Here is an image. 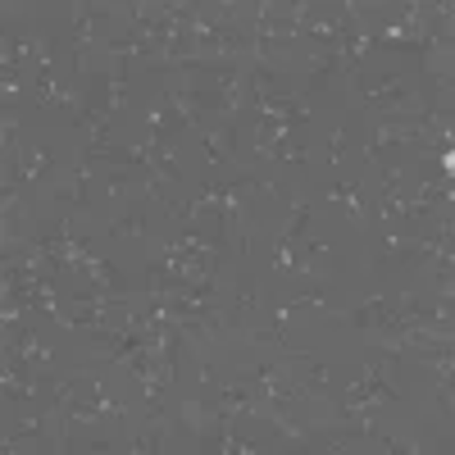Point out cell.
<instances>
[{
	"instance_id": "cell-7",
	"label": "cell",
	"mask_w": 455,
	"mask_h": 455,
	"mask_svg": "<svg viewBox=\"0 0 455 455\" xmlns=\"http://www.w3.org/2000/svg\"><path fill=\"white\" fill-rule=\"evenodd\" d=\"M306 223H310V201H291V210H287V223L278 228V233H287V237H306Z\"/></svg>"
},
{
	"instance_id": "cell-3",
	"label": "cell",
	"mask_w": 455,
	"mask_h": 455,
	"mask_svg": "<svg viewBox=\"0 0 455 455\" xmlns=\"http://www.w3.org/2000/svg\"><path fill=\"white\" fill-rule=\"evenodd\" d=\"M419 55H424V73H428L433 83H451V78H455V46H451V42L433 36Z\"/></svg>"
},
{
	"instance_id": "cell-6",
	"label": "cell",
	"mask_w": 455,
	"mask_h": 455,
	"mask_svg": "<svg viewBox=\"0 0 455 455\" xmlns=\"http://www.w3.org/2000/svg\"><path fill=\"white\" fill-rule=\"evenodd\" d=\"M109 233H114V237H146V205L124 210L119 219L109 223Z\"/></svg>"
},
{
	"instance_id": "cell-8",
	"label": "cell",
	"mask_w": 455,
	"mask_h": 455,
	"mask_svg": "<svg viewBox=\"0 0 455 455\" xmlns=\"http://www.w3.org/2000/svg\"><path fill=\"white\" fill-rule=\"evenodd\" d=\"M269 160H283V164H300V169H306V146H300L296 137H287V141L274 146V156H269Z\"/></svg>"
},
{
	"instance_id": "cell-4",
	"label": "cell",
	"mask_w": 455,
	"mask_h": 455,
	"mask_svg": "<svg viewBox=\"0 0 455 455\" xmlns=\"http://www.w3.org/2000/svg\"><path fill=\"white\" fill-rule=\"evenodd\" d=\"M328 201H332V205H341V210H347V219H351L355 228H369V205H364V182H347V187H332V192H328Z\"/></svg>"
},
{
	"instance_id": "cell-2",
	"label": "cell",
	"mask_w": 455,
	"mask_h": 455,
	"mask_svg": "<svg viewBox=\"0 0 455 455\" xmlns=\"http://www.w3.org/2000/svg\"><path fill=\"white\" fill-rule=\"evenodd\" d=\"M341 51H347V46H341ZM341 51H337V46H323V51L310 55V64H306V100L332 87L337 68H341Z\"/></svg>"
},
{
	"instance_id": "cell-5",
	"label": "cell",
	"mask_w": 455,
	"mask_h": 455,
	"mask_svg": "<svg viewBox=\"0 0 455 455\" xmlns=\"http://www.w3.org/2000/svg\"><path fill=\"white\" fill-rule=\"evenodd\" d=\"M83 278H87L92 287L109 291V296H128V283H124L119 274H114V269H109V264H105L100 255H87V259H83Z\"/></svg>"
},
{
	"instance_id": "cell-9",
	"label": "cell",
	"mask_w": 455,
	"mask_h": 455,
	"mask_svg": "<svg viewBox=\"0 0 455 455\" xmlns=\"http://www.w3.org/2000/svg\"><path fill=\"white\" fill-rule=\"evenodd\" d=\"M328 150H332V156H328V160L337 164V160H341V150H347V128H337V132L328 137Z\"/></svg>"
},
{
	"instance_id": "cell-1",
	"label": "cell",
	"mask_w": 455,
	"mask_h": 455,
	"mask_svg": "<svg viewBox=\"0 0 455 455\" xmlns=\"http://www.w3.org/2000/svg\"><path fill=\"white\" fill-rule=\"evenodd\" d=\"M201 132V146L214 169H233L237 164V124H219V128H196Z\"/></svg>"
}]
</instances>
